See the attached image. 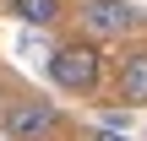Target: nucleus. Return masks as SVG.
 <instances>
[{
  "mask_svg": "<svg viewBox=\"0 0 147 141\" xmlns=\"http://www.w3.org/2000/svg\"><path fill=\"white\" fill-rule=\"evenodd\" d=\"M49 82L60 92H71V98H93L104 87V49H98V38H87V33L65 38L49 54Z\"/></svg>",
  "mask_w": 147,
  "mask_h": 141,
  "instance_id": "obj_1",
  "label": "nucleus"
},
{
  "mask_svg": "<svg viewBox=\"0 0 147 141\" xmlns=\"http://www.w3.org/2000/svg\"><path fill=\"white\" fill-rule=\"evenodd\" d=\"M76 22H82V33H87V38L109 43V38H131V33L142 27V11H136L131 0H82Z\"/></svg>",
  "mask_w": 147,
  "mask_h": 141,
  "instance_id": "obj_2",
  "label": "nucleus"
},
{
  "mask_svg": "<svg viewBox=\"0 0 147 141\" xmlns=\"http://www.w3.org/2000/svg\"><path fill=\"white\" fill-rule=\"evenodd\" d=\"M0 125H5V136H11V141H55L65 120H60V109L44 103V98H16V103L5 109Z\"/></svg>",
  "mask_w": 147,
  "mask_h": 141,
  "instance_id": "obj_3",
  "label": "nucleus"
},
{
  "mask_svg": "<svg viewBox=\"0 0 147 141\" xmlns=\"http://www.w3.org/2000/svg\"><path fill=\"white\" fill-rule=\"evenodd\" d=\"M115 92H120V103L125 109H142L147 103V49H125L120 60H115Z\"/></svg>",
  "mask_w": 147,
  "mask_h": 141,
  "instance_id": "obj_4",
  "label": "nucleus"
},
{
  "mask_svg": "<svg viewBox=\"0 0 147 141\" xmlns=\"http://www.w3.org/2000/svg\"><path fill=\"white\" fill-rule=\"evenodd\" d=\"M5 11L16 22H27V27H55L65 16V0H5Z\"/></svg>",
  "mask_w": 147,
  "mask_h": 141,
  "instance_id": "obj_5",
  "label": "nucleus"
},
{
  "mask_svg": "<svg viewBox=\"0 0 147 141\" xmlns=\"http://www.w3.org/2000/svg\"><path fill=\"white\" fill-rule=\"evenodd\" d=\"M87 141H131V136H120L115 125H98V130H87Z\"/></svg>",
  "mask_w": 147,
  "mask_h": 141,
  "instance_id": "obj_6",
  "label": "nucleus"
}]
</instances>
